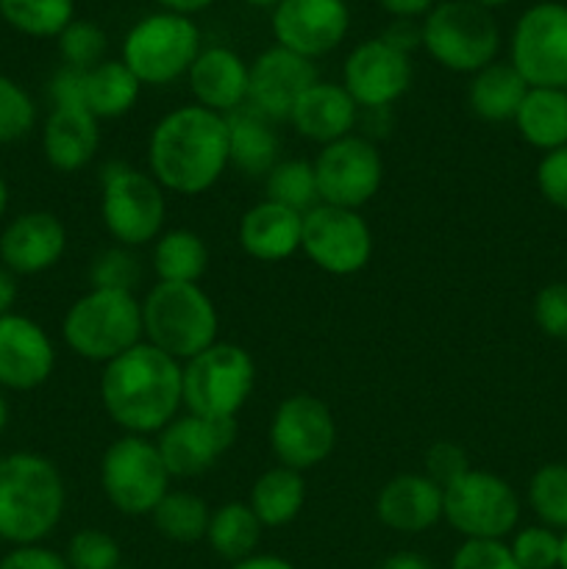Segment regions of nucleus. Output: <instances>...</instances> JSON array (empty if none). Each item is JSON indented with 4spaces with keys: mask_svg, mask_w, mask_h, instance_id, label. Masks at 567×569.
<instances>
[{
    "mask_svg": "<svg viewBox=\"0 0 567 569\" xmlns=\"http://www.w3.org/2000/svg\"><path fill=\"white\" fill-rule=\"evenodd\" d=\"M181 367L150 342L133 345L109 361L100 378V400L111 420L128 433H156L176 420L183 406Z\"/></svg>",
    "mask_w": 567,
    "mask_h": 569,
    "instance_id": "obj_1",
    "label": "nucleus"
},
{
    "mask_svg": "<svg viewBox=\"0 0 567 569\" xmlns=\"http://www.w3.org/2000/svg\"><path fill=\"white\" fill-rule=\"evenodd\" d=\"M150 172L176 194L209 192L228 167V122L203 106H181L156 122L148 144Z\"/></svg>",
    "mask_w": 567,
    "mask_h": 569,
    "instance_id": "obj_2",
    "label": "nucleus"
},
{
    "mask_svg": "<svg viewBox=\"0 0 567 569\" xmlns=\"http://www.w3.org/2000/svg\"><path fill=\"white\" fill-rule=\"evenodd\" d=\"M64 481L59 467L39 453L0 459V539L39 545L64 515Z\"/></svg>",
    "mask_w": 567,
    "mask_h": 569,
    "instance_id": "obj_3",
    "label": "nucleus"
},
{
    "mask_svg": "<svg viewBox=\"0 0 567 569\" xmlns=\"http://www.w3.org/2000/svg\"><path fill=\"white\" fill-rule=\"evenodd\" d=\"M61 333L76 356L109 365L139 345L142 303L122 289H89L67 309Z\"/></svg>",
    "mask_w": 567,
    "mask_h": 569,
    "instance_id": "obj_4",
    "label": "nucleus"
},
{
    "mask_svg": "<svg viewBox=\"0 0 567 569\" xmlns=\"http://www.w3.org/2000/svg\"><path fill=\"white\" fill-rule=\"evenodd\" d=\"M150 345L172 359H195L217 342V309L198 283L159 281L142 303Z\"/></svg>",
    "mask_w": 567,
    "mask_h": 569,
    "instance_id": "obj_5",
    "label": "nucleus"
},
{
    "mask_svg": "<svg viewBox=\"0 0 567 569\" xmlns=\"http://www.w3.org/2000/svg\"><path fill=\"white\" fill-rule=\"evenodd\" d=\"M181 372L183 406L206 420H233L256 383L253 359L231 342H215L189 359Z\"/></svg>",
    "mask_w": 567,
    "mask_h": 569,
    "instance_id": "obj_6",
    "label": "nucleus"
},
{
    "mask_svg": "<svg viewBox=\"0 0 567 569\" xmlns=\"http://www.w3.org/2000/svg\"><path fill=\"white\" fill-rule=\"evenodd\" d=\"M420 37L434 61L454 72H478L498 53V22L470 0H445L428 11Z\"/></svg>",
    "mask_w": 567,
    "mask_h": 569,
    "instance_id": "obj_7",
    "label": "nucleus"
},
{
    "mask_svg": "<svg viewBox=\"0 0 567 569\" xmlns=\"http://www.w3.org/2000/svg\"><path fill=\"white\" fill-rule=\"evenodd\" d=\"M200 53V33L183 14H150L128 31L122 42V64L139 83H170L189 72Z\"/></svg>",
    "mask_w": 567,
    "mask_h": 569,
    "instance_id": "obj_8",
    "label": "nucleus"
},
{
    "mask_svg": "<svg viewBox=\"0 0 567 569\" xmlns=\"http://www.w3.org/2000/svg\"><path fill=\"white\" fill-rule=\"evenodd\" d=\"M170 478L156 442L137 433L111 442L100 461V483L106 498L128 517L153 515L161 498L170 492L167 489Z\"/></svg>",
    "mask_w": 567,
    "mask_h": 569,
    "instance_id": "obj_9",
    "label": "nucleus"
},
{
    "mask_svg": "<svg viewBox=\"0 0 567 569\" xmlns=\"http://www.w3.org/2000/svg\"><path fill=\"white\" fill-rule=\"evenodd\" d=\"M442 517L465 539L504 542L520 520V500L509 481L495 472L467 470L442 489Z\"/></svg>",
    "mask_w": 567,
    "mask_h": 569,
    "instance_id": "obj_10",
    "label": "nucleus"
},
{
    "mask_svg": "<svg viewBox=\"0 0 567 569\" xmlns=\"http://www.w3.org/2000/svg\"><path fill=\"white\" fill-rule=\"evenodd\" d=\"M165 192L153 176L126 164L106 167L100 214L117 242L139 248L156 239L165 222Z\"/></svg>",
    "mask_w": 567,
    "mask_h": 569,
    "instance_id": "obj_11",
    "label": "nucleus"
},
{
    "mask_svg": "<svg viewBox=\"0 0 567 569\" xmlns=\"http://www.w3.org/2000/svg\"><path fill=\"white\" fill-rule=\"evenodd\" d=\"M511 67L528 87L567 89V6L537 3L511 33Z\"/></svg>",
    "mask_w": 567,
    "mask_h": 569,
    "instance_id": "obj_12",
    "label": "nucleus"
},
{
    "mask_svg": "<svg viewBox=\"0 0 567 569\" xmlns=\"http://www.w3.org/2000/svg\"><path fill=\"white\" fill-rule=\"evenodd\" d=\"M300 250L331 276H354L372 256V233L365 217L354 209L317 203L304 214Z\"/></svg>",
    "mask_w": 567,
    "mask_h": 569,
    "instance_id": "obj_13",
    "label": "nucleus"
},
{
    "mask_svg": "<svg viewBox=\"0 0 567 569\" xmlns=\"http://www.w3.org/2000/svg\"><path fill=\"white\" fill-rule=\"evenodd\" d=\"M315 178L320 203L356 211L367 200L376 198L381 187V156L370 139L348 133L337 142L322 144L315 161Z\"/></svg>",
    "mask_w": 567,
    "mask_h": 569,
    "instance_id": "obj_14",
    "label": "nucleus"
},
{
    "mask_svg": "<svg viewBox=\"0 0 567 569\" xmlns=\"http://www.w3.org/2000/svg\"><path fill=\"white\" fill-rule=\"evenodd\" d=\"M337 442L331 409L315 395H292L276 409L270 422V448L281 467L311 470L331 456Z\"/></svg>",
    "mask_w": 567,
    "mask_h": 569,
    "instance_id": "obj_15",
    "label": "nucleus"
},
{
    "mask_svg": "<svg viewBox=\"0 0 567 569\" xmlns=\"http://www.w3.org/2000/svg\"><path fill=\"white\" fill-rule=\"evenodd\" d=\"M139 87L142 83L122 61H103L92 70L64 64L50 78V98L53 106H78L98 120H115L133 109Z\"/></svg>",
    "mask_w": 567,
    "mask_h": 569,
    "instance_id": "obj_16",
    "label": "nucleus"
},
{
    "mask_svg": "<svg viewBox=\"0 0 567 569\" xmlns=\"http://www.w3.org/2000/svg\"><path fill=\"white\" fill-rule=\"evenodd\" d=\"M342 87L356 106L381 111L411 87L409 53L387 39H367L345 59Z\"/></svg>",
    "mask_w": 567,
    "mask_h": 569,
    "instance_id": "obj_17",
    "label": "nucleus"
},
{
    "mask_svg": "<svg viewBox=\"0 0 567 569\" xmlns=\"http://www.w3.org/2000/svg\"><path fill=\"white\" fill-rule=\"evenodd\" d=\"M350 28L345 0H281L272 11V33L278 48L304 59H317L337 48Z\"/></svg>",
    "mask_w": 567,
    "mask_h": 569,
    "instance_id": "obj_18",
    "label": "nucleus"
},
{
    "mask_svg": "<svg viewBox=\"0 0 567 569\" xmlns=\"http://www.w3.org/2000/svg\"><path fill=\"white\" fill-rule=\"evenodd\" d=\"M233 439H237V420H206V417L187 415L161 428L156 448L172 478H192L215 467Z\"/></svg>",
    "mask_w": 567,
    "mask_h": 569,
    "instance_id": "obj_19",
    "label": "nucleus"
},
{
    "mask_svg": "<svg viewBox=\"0 0 567 569\" xmlns=\"http://www.w3.org/2000/svg\"><path fill=\"white\" fill-rule=\"evenodd\" d=\"M311 83H317L315 64L276 44L250 64L248 106H253L267 120H289V111Z\"/></svg>",
    "mask_w": 567,
    "mask_h": 569,
    "instance_id": "obj_20",
    "label": "nucleus"
},
{
    "mask_svg": "<svg viewBox=\"0 0 567 569\" xmlns=\"http://www.w3.org/2000/svg\"><path fill=\"white\" fill-rule=\"evenodd\" d=\"M53 367V342L39 322L14 311L0 317V387L28 392L42 387Z\"/></svg>",
    "mask_w": 567,
    "mask_h": 569,
    "instance_id": "obj_21",
    "label": "nucleus"
},
{
    "mask_svg": "<svg viewBox=\"0 0 567 569\" xmlns=\"http://www.w3.org/2000/svg\"><path fill=\"white\" fill-rule=\"evenodd\" d=\"M67 250V231L50 211H26L0 233V264L14 276H39L59 264Z\"/></svg>",
    "mask_w": 567,
    "mask_h": 569,
    "instance_id": "obj_22",
    "label": "nucleus"
},
{
    "mask_svg": "<svg viewBox=\"0 0 567 569\" xmlns=\"http://www.w3.org/2000/svg\"><path fill=\"white\" fill-rule=\"evenodd\" d=\"M376 515L389 531H428L442 520V487H437L428 476H417V472L395 476L378 492Z\"/></svg>",
    "mask_w": 567,
    "mask_h": 569,
    "instance_id": "obj_23",
    "label": "nucleus"
},
{
    "mask_svg": "<svg viewBox=\"0 0 567 569\" xmlns=\"http://www.w3.org/2000/svg\"><path fill=\"white\" fill-rule=\"evenodd\" d=\"M248 78L250 67L228 48L200 50L189 67V87L198 106L222 117L248 103Z\"/></svg>",
    "mask_w": 567,
    "mask_h": 569,
    "instance_id": "obj_24",
    "label": "nucleus"
},
{
    "mask_svg": "<svg viewBox=\"0 0 567 569\" xmlns=\"http://www.w3.org/2000/svg\"><path fill=\"white\" fill-rule=\"evenodd\" d=\"M356 109L359 106L354 103V98H350L342 83L317 81L300 94L295 109L289 111V122H292L300 137L311 139V142L331 144L354 131Z\"/></svg>",
    "mask_w": 567,
    "mask_h": 569,
    "instance_id": "obj_25",
    "label": "nucleus"
},
{
    "mask_svg": "<svg viewBox=\"0 0 567 569\" xmlns=\"http://www.w3.org/2000/svg\"><path fill=\"white\" fill-rule=\"evenodd\" d=\"M304 214L272 200H261L239 220V244L259 261H284L300 250Z\"/></svg>",
    "mask_w": 567,
    "mask_h": 569,
    "instance_id": "obj_26",
    "label": "nucleus"
},
{
    "mask_svg": "<svg viewBox=\"0 0 567 569\" xmlns=\"http://www.w3.org/2000/svg\"><path fill=\"white\" fill-rule=\"evenodd\" d=\"M100 144L98 117L78 106H53L42 131L44 159L53 170L76 172L94 159Z\"/></svg>",
    "mask_w": 567,
    "mask_h": 569,
    "instance_id": "obj_27",
    "label": "nucleus"
},
{
    "mask_svg": "<svg viewBox=\"0 0 567 569\" xmlns=\"http://www.w3.org/2000/svg\"><path fill=\"white\" fill-rule=\"evenodd\" d=\"M226 122L228 164L242 170L245 176H267L278 164V137L272 131V120L245 103L226 114Z\"/></svg>",
    "mask_w": 567,
    "mask_h": 569,
    "instance_id": "obj_28",
    "label": "nucleus"
},
{
    "mask_svg": "<svg viewBox=\"0 0 567 569\" xmlns=\"http://www.w3.org/2000/svg\"><path fill=\"white\" fill-rule=\"evenodd\" d=\"M520 137L531 148L550 150L567 144V89L531 87L515 114Z\"/></svg>",
    "mask_w": 567,
    "mask_h": 569,
    "instance_id": "obj_29",
    "label": "nucleus"
},
{
    "mask_svg": "<svg viewBox=\"0 0 567 569\" xmlns=\"http://www.w3.org/2000/svg\"><path fill=\"white\" fill-rule=\"evenodd\" d=\"M528 83L511 64H487L472 76L470 83V109L472 114L487 122H509L515 120L523 98L528 92Z\"/></svg>",
    "mask_w": 567,
    "mask_h": 569,
    "instance_id": "obj_30",
    "label": "nucleus"
},
{
    "mask_svg": "<svg viewBox=\"0 0 567 569\" xmlns=\"http://www.w3.org/2000/svg\"><path fill=\"white\" fill-rule=\"evenodd\" d=\"M306 503V481L298 470L272 467L256 478L250 489V509L265 528L289 526Z\"/></svg>",
    "mask_w": 567,
    "mask_h": 569,
    "instance_id": "obj_31",
    "label": "nucleus"
},
{
    "mask_svg": "<svg viewBox=\"0 0 567 569\" xmlns=\"http://www.w3.org/2000/svg\"><path fill=\"white\" fill-rule=\"evenodd\" d=\"M261 522L259 517L253 515L248 503H233L220 506L217 511H211V520H209V531H206V542L209 548L215 550L220 559L237 561L248 559V556L256 553L261 542Z\"/></svg>",
    "mask_w": 567,
    "mask_h": 569,
    "instance_id": "obj_32",
    "label": "nucleus"
},
{
    "mask_svg": "<svg viewBox=\"0 0 567 569\" xmlns=\"http://www.w3.org/2000/svg\"><path fill=\"white\" fill-rule=\"evenodd\" d=\"M209 264L206 242L192 231H170L156 242L153 270L159 281L198 283Z\"/></svg>",
    "mask_w": 567,
    "mask_h": 569,
    "instance_id": "obj_33",
    "label": "nucleus"
},
{
    "mask_svg": "<svg viewBox=\"0 0 567 569\" xmlns=\"http://www.w3.org/2000/svg\"><path fill=\"white\" fill-rule=\"evenodd\" d=\"M153 526L170 542L192 545L206 539L211 511L203 498L192 492H167L153 509Z\"/></svg>",
    "mask_w": 567,
    "mask_h": 569,
    "instance_id": "obj_34",
    "label": "nucleus"
},
{
    "mask_svg": "<svg viewBox=\"0 0 567 569\" xmlns=\"http://www.w3.org/2000/svg\"><path fill=\"white\" fill-rule=\"evenodd\" d=\"M267 200L300 211V214L315 209V206L320 203L315 164L300 159L278 161V164L267 172Z\"/></svg>",
    "mask_w": 567,
    "mask_h": 569,
    "instance_id": "obj_35",
    "label": "nucleus"
},
{
    "mask_svg": "<svg viewBox=\"0 0 567 569\" xmlns=\"http://www.w3.org/2000/svg\"><path fill=\"white\" fill-rule=\"evenodd\" d=\"M0 14L28 37H59L72 22V0H0Z\"/></svg>",
    "mask_w": 567,
    "mask_h": 569,
    "instance_id": "obj_36",
    "label": "nucleus"
},
{
    "mask_svg": "<svg viewBox=\"0 0 567 569\" xmlns=\"http://www.w3.org/2000/svg\"><path fill=\"white\" fill-rule=\"evenodd\" d=\"M528 503L545 528L567 531V465H545L528 481Z\"/></svg>",
    "mask_w": 567,
    "mask_h": 569,
    "instance_id": "obj_37",
    "label": "nucleus"
},
{
    "mask_svg": "<svg viewBox=\"0 0 567 569\" xmlns=\"http://www.w3.org/2000/svg\"><path fill=\"white\" fill-rule=\"evenodd\" d=\"M59 50L64 56L67 67L76 70H92L103 64L106 53V33L103 28L89 20H72L64 31L59 33Z\"/></svg>",
    "mask_w": 567,
    "mask_h": 569,
    "instance_id": "obj_38",
    "label": "nucleus"
},
{
    "mask_svg": "<svg viewBox=\"0 0 567 569\" xmlns=\"http://www.w3.org/2000/svg\"><path fill=\"white\" fill-rule=\"evenodd\" d=\"M509 550L520 569H559L561 537L554 528L528 526L515 533Z\"/></svg>",
    "mask_w": 567,
    "mask_h": 569,
    "instance_id": "obj_39",
    "label": "nucleus"
},
{
    "mask_svg": "<svg viewBox=\"0 0 567 569\" xmlns=\"http://www.w3.org/2000/svg\"><path fill=\"white\" fill-rule=\"evenodd\" d=\"M37 122V106L26 89L11 78L0 76V144L17 142Z\"/></svg>",
    "mask_w": 567,
    "mask_h": 569,
    "instance_id": "obj_40",
    "label": "nucleus"
},
{
    "mask_svg": "<svg viewBox=\"0 0 567 569\" xmlns=\"http://www.w3.org/2000/svg\"><path fill=\"white\" fill-rule=\"evenodd\" d=\"M70 569H120V545L98 528H83L67 545Z\"/></svg>",
    "mask_w": 567,
    "mask_h": 569,
    "instance_id": "obj_41",
    "label": "nucleus"
},
{
    "mask_svg": "<svg viewBox=\"0 0 567 569\" xmlns=\"http://www.w3.org/2000/svg\"><path fill=\"white\" fill-rule=\"evenodd\" d=\"M139 261L128 250H106L92 261V289H122L131 292L139 283Z\"/></svg>",
    "mask_w": 567,
    "mask_h": 569,
    "instance_id": "obj_42",
    "label": "nucleus"
},
{
    "mask_svg": "<svg viewBox=\"0 0 567 569\" xmlns=\"http://www.w3.org/2000/svg\"><path fill=\"white\" fill-rule=\"evenodd\" d=\"M450 569H520V565L500 539H465L450 559Z\"/></svg>",
    "mask_w": 567,
    "mask_h": 569,
    "instance_id": "obj_43",
    "label": "nucleus"
},
{
    "mask_svg": "<svg viewBox=\"0 0 567 569\" xmlns=\"http://www.w3.org/2000/svg\"><path fill=\"white\" fill-rule=\"evenodd\" d=\"M534 322L550 339L567 342V283H548L534 298Z\"/></svg>",
    "mask_w": 567,
    "mask_h": 569,
    "instance_id": "obj_44",
    "label": "nucleus"
},
{
    "mask_svg": "<svg viewBox=\"0 0 567 569\" xmlns=\"http://www.w3.org/2000/svg\"><path fill=\"white\" fill-rule=\"evenodd\" d=\"M470 470L467 453L456 442H434L426 453V476L431 478L437 487H450L456 478H461Z\"/></svg>",
    "mask_w": 567,
    "mask_h": 569,
    "instance_id": "obj_45",
    "label": "nucleus"
},
{
    "mask_svg": "<svg viewBox=\"0 0 567 569\" xmlns=\"http://www.w3.org/2000/svg\"><path fill=\"white\" fill-rule=\"evenodd\" d=\"M537 187L550 206L567 211V144L543 156L537 167Z\"/></svg>",
    "mask_w": 567,
    "mask_h": 569,
    "instance_id": "obj_46",
    "label": "nucleus"
},
{
    "mask_svg": "<svg viewBox=\"0 0 567 569\" xmlns=\"http://www.w3.org/2000/svg\"><path fill=\"white\" fill-rule=\"evenodd\" d=\"M0 569H70L64 556L42 545H20L0 559Z\"/></svg>",
    "mask_w": 567,
    "mask_h": 569,
    "instance_id": "obj_47",
    "label": "nucleus"
},
{
    "mask_svg": "<svg viewBox=\"0 0 567 569\" xmlns=\"http://www.w3.org/2000/svg\"><path fill=\"white\" fill-rule=\"evenodd\" d=\"M384 39H387V42H392L395 48L406 50V53H409V50L415 48L417 42H422V37H420V28H415V26H411L409 20H400V22H395V26L389 28L387 33H384Z\"/></svg>",
    "mask_w": 567,
    "mask_h": 569,
    "instance_id": "obj_48",
    "label": "nucleus"
},
{
    "mask_svg": "<svg viewBox=\"0 0 567 569\" xmlns=\"http://www.w3.org/2000/svg\"><path fill=\"white\" fill-rule=\"evenodd\" d=\"M389 14L400 17V20H411L417 14H426L434 9V0H378Z\"/></svg>",
    "mask_w": 567,
    "mask_h": 569,
    "instance_id": "obj_49",
    "label": "nucleus"
},
{
    "mask_svg": "<svg viewBox=\"0 0 567 569\" xmlns=\"http://www.w3.org/2000/svg\"><path fill=\"white\" fill-rule=\"evenodd\" d=\"M17 303V276L0 264V317L11 315Z\"/></svg>",
    "mask_w": 567,
    "mask_h": 569,
    "instance_id": "obj_50",
    "label": "nucleus"
},
{
    "mask_svg": "<svg viewBox=\"0 0 567 569\" xmlns=\"http://www.w3.org/2000/svg\"><path fill=\"white\" fill-rule=\"evenodd\" d=\"M231 569H295L287 559L281 556H267V553H253L248 559L231 565Z\"/></svg>",
    "mask_w": 567,
    "mask_h": 569,
    "instance_id": "obj_51",
    "label": "nucleus"
},
{
    "mask_svg": "<svg viewBox=\"0 0 567 569\" xmlns=\"http://www.w3.org/2000/svg\"><path fill=\"white\" fill-rule=\"evenodd\" d=\"M378 569H434V567L431 561L422 559V556L417 553H395L389 556V559H384Z\"/></svg>",
    "mask_w": 567,
    "mask_h": 569,
    "instance_id": "obj_52",
    "label": "nucleus"
},
{
    "mask_svg": "<svg viewBox=\"0 0 567 569\" xmlns=\"http://www.w3.org/2000/svg\"><path fill=\"white\" fill-rule=\"evenodd\" d=\"M161 6H167V9L172 11V14H192V11H203L209 9L215 0H159Z\"/></svg>",
    "mask_w": 567,
    "mask_h": 569,
    "instance_id": "obj_53",
    "label": "nucleus"
},
{
    "mask_svg": "<svg viewBox=\"0 0 567 569\" xmlns=\"http://www.w3.org/2000/svg\"><path fill=\"white\" fill-rule=\"evenodd\" d=\"M9 209V187H6V178L0 176V217Z\"/></svg>",
    "mask_w": 567,
    "mask_h": 569,
    "instance_id": "obj_54",
    "label": "nucleus"
},
{
    "mask_svg": "<svg viewBox=\"0 0 567 569\" xmlns=\"http://www.w3.org/2000/svg\"><path fill=\"white\" fill-rule=\"evenodd\" d=\"M6 422H9V403H6V398L0 395V433H3Z\"/></svg>",
    "mask_w": 567,
    "mask_h": 569,
    "instance_id": "obj_55",
    "label": "nucleus"
},
{
    "mask_svg": "<svg viewBox=\"0 0 567 569\" xmlns=\"http://www.w3.org/2000/svg\"><path fill=\"white\" fill-rule=\"evenodd\" d=\"M559 569H567V531L561 533V553H559Z\"/></svg>",
    "mask_w": 567,
    "mask_h": 569,
    "instance_id": "obj_56",
    "label": "nucleus"
},
{
    "mask_svg": "<svg viewBox=\"0 0 567 569\" xmlns=\"http://www.w3.org/2000/svg\"><path fill=\"white\" fill-rule=\"evenodd\" d=\"M470 3H476V6H484V9H493V6H504V3H511V0H470Z\"/></svg>",
    "mask_w": 567,
    "mask_h": 569,
    "instance_id": "obj_57",
    "label": "nucleus"
},
{
    "mask_svg": "<svg viewBox=\"0 0 567 569\" xmlns=\"http://www.w3.org/2000/svg\"><path fill=\"white\" fill-rule=\"evenodd\" d=\"M245 3L259 6V9H267V6H278V3H281V0H245Z\"/></svg>",
    "mask_w": 567,
    "mask_h": 569,
    "instance_id": "obj_58",
    "label": "nucleus"
}]
</instances>
